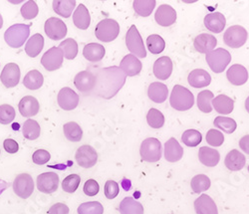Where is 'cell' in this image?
Masks as SVG:
<instances>
[{
  "mask_svg": "<svg viewBox=\"0 0 249 214\" xmlns=\"http://www.w3.org/2000/svg\"><path fill=\"white\" fill-rule=\"evenodd\" d=\"M95 77V94L104 99H111L117 95L126 83L127 78L126 74L117 66L100 69Z\"/></svg>",
  "mask_w": 249,
  "mask_h": 214,
  "instance_id": "obj_1",
  "label": "cell"
},
{
  "mask_svg": "<svg viewBox=\"0 0 249 214\" xmlns=\"http://www.w3.org/2000/svg\"><path fill=\"white\" fill-rule=\"evenodd\" d=\"M170 103L173 108L178 111H188L195 104V97L188 88L176 85L171 94Z\"/></svg>",
  "mask_w": 249,
  "mask_h": 214,
  "instance_id": "obj_2",
  "label": "cell"
},
{
  "mask_svg": "<svg viewBox=\"0 0 249 214\" xmlns=\"http://www.w3.org/2000/svg\"><path fill=\"white\" fill-rule=\"evenodd\" d=\"M30 34V25L14 24L10 26L4 33V39L7 44L12 48H20L23 46Z\"/></svg>",
  "mask_w": 249,
  "mask_h": 214,
  "instance_id": "obj_3",
  "label": "cell"
},
{
  "mask_svg": "<svg viewBox=\"0 0 249 214\" xmlns=\"http://www.w3.org/2000/svg\"><path fill=\"white\" fill-rule=\"evenodd\" d=\"M120 34V25L116 20L103 19L97 24L95 29L96 37L102 42H112Z\"/></svg>",
  "mask_w": 249,
  "mask_h": 214,
  "instance_id": "obj_4",
  "label": "cell"
},
{
  "mask_svg": "<svg viewBox=\"0 0 249 214\" xmlns=\"http://www.w3.org/2000/svg\"><path fill=\"white\" fill-rule=\"evenodd\" d=\"M205 60L214 73H222L231 61V55L227 50L218 48L207 53Z\"/></svg>",
  "mask_w": 249,
  "mask_h": 214,
  "instance_id": "obj_5",
  "label": "cell"
},
{
  "mask_svg": "<svg viewBox=\"0 0 249 214\" xmlns=\"http://www.w3.org/2000/svg\"><path fill=\"white\" fill-rule=\"evenodd\" d=\"M142 160L147 162H157L161 158V143L158 139L149 138L144 140L140 148Z\"/></svg>",
  "mask_w": 249,
  "mask_h": 214,
  "instance_id": "obj_6",
  "label": "cell"
},
{
  "mask_svg": "<svg viewBox=\"0 0 249 214\" xmlns=\"http://www.w3.org/2000/svg\"><path fill=\"white\" fill-rule=\"evenodd\" d=\"M126 44L129 49V51L139 58H146L147 57V51L146 47H144L143 41L142 39V36L140 35L139 30L137 29L136 25H132L130 29L127 32L126 35Z\"/></svg>",
  "mask_w": 249,
  "mask_h": 214,
  "instance_id": "obj_7",
  "label": "cell"
},
{
  "mask_svg": "<svg viewBox=\"0 0 249 214\" xmlns=\"http://www.w3.org/2000/svg\"><path fill=\"white\" fill-rule=\"evenodd\" d=\"M247 31L240 25H233L228 28L223 36V41L227 46L231 48L242 47L247 41Z\"/></svg>",
  "mask_w": 249,
  "mask_h": 214,
  "instance_id": "obj_8",
  "label": "cell"
},
{
  "mask_svg": "<svg viewBox=\"0 0 249 214\" xmlns=\"http://www.w3.org/2000/svg\"><path fill=\"white\" fill-rule=\"evenodd\" d=\"M13 190L15 195L20 198L26 199L34 191V181L30 175L20 174L18 175L13 181Z\"/></svg>",
  "mask_w": 249,
  "mask_h": 214,
  "instance_id": "obj_9",
  "label": "cell"
},
{
  "mask_svg": "<svg viewBox=\"0 0 249 214\" xmlns=\"http://www.w3.org/2000/svg\"><path fill=\"white\" fill-rule=\"evenodd\" d=\"M75 160L77 163L84 168H90L97 163L98 154L96 149L88 144L81 145L75 154Z\"/></svg>",
  "mask_w": 249,
  "mask_h": 214,
  "instance_id": "obj_10",
  "label": "cell"
},
{
  "mask_svg": "<svg viewBox=\"0 0 249 214\" xmlns=\"http://www.w3.org/2000/svg\"><path fill=\"white\" fill-rule=\"evenodd\" d=\"M44 30L46 35L55 41L63 39L67 35V26L63 20L57 17H50L46 20Z\"/></svg>",
  "mask_w": 249,
  "mask_h": 214,
  "instance_id": "obj_11",
  "label": "cell"
},
{
  "mask_svg": "<svg viewBox=\"0 0 249 214\" xmlns=\"http://www.w3.org/2000/svg\"><path fill=\"white\" fill-rule=\"evenodd\" d=\"M64 55L59 47H52L42 56L41 64L47 71L58 70L63 65Z\"/></svg>",
  "mask_w": 249,
  "mask_h": 214,
  "instance_id": "obj_12",
  "label": "cell"
},
{
  "mask_svg": "<svg viewBox=\"0 0 249 214\" xmlns=\"http://www.w3.org/2000/svg\"><path fill=\"white\" fill-rule=\"evenodd\" d=\"M59 186V176L56 173H44L37 178V188L43 194H53Z\"/></svg>",
  "mask_w": 249,
  "mask_h": 214,
  "instance_id": "obj_13",
  "label": "cell"
},
{
  "mask_svg": "<svg viewBox=\"0 0 249 214\" xmlns=\"http://www.w3.org/2000/svg\"><path fill=\"white\" fill-rule=\"evenodd\" d=\"M79 100L80 99L78 94L69 87L61 89L57 97L58 105L60 106V108L65 111H72L76 109L79 104Z\"/></svg>",
  "mask_w": 249,
  "mask_h": 214,
  "instance_id": "obj_14",
  "label": "cell"
},
{
  "mask_svg": "<svg viewBox=\"0 0 249 214\" xmlns=\"http://www.w3.org/2000/svg\"><path fill=\"white\" fill-rule=\"evenodd\" d=\"M155 19L159 25L162 27H169L176 23L177 12L171 5L162 4L156 11Z\"/></svg>",
  "mask_w": 249,
  "mask_h": 214,
  "instance_id": "obj_15",
  "label": "cell"
},
{
  "mask_svg": "<svg viewBox=\"0 0 249 214\" xmlns=\"http://www.w3.org/2000/svg\"><path fill=\"white\" fill-rule=\"evenodd\" d=\"M2 84L6 88H13L20 81V68L15 63H8L0 75Z\"/></svg>",
  "mask_w": 249,
  "mask_h": 214,
  "instance_id": "obj_16",
  "label": "cell"
},
{
  "mask_svg": "<svg viewBox=\"0 0 249 214\" xmlns=\"http://www.w3.org/2000/svg\"><path fill=\"white\" fill-rule=\"evenodd\" d=\"M74 85L82 93L91 92L95 89L96 77L90 71H82L75 76Z\"/></svg>",
  "mask_w": 249,
  "mask_h": 214,
  "instance_id": "obj_17",
  "label": "cell"
},
{
  "mask_svg": "<svg viewBox=\"0 0 249 214\" xmlns=\"http://www.w3.org/2000/svg\"><path fill=\"white\" fill-rule=\"evenodd\" d=\"M173 61L168 56H162L156 60L154 64V75L160 80H167L173 73Z\"/></svg>",
  "mask_w": 249,
  "mask_h": 214,
  "instance_id": "obj_18",
  "label": "cell"
},
{
  "mask_svg": "<svg viewBox=\"0 0 249 214\" xmlns=\"http://www.w3.org/2000/svg\"><path fill=\"white\" fill-rule=\"evenodd\" d=\"M217 44V40L213 35L201 33L197 35L194 40V46L196 50L201 54H207L212 52Z\"/></svg>",
  "mask_w": 249,
  "mask_h": 214,
  "instance_id": "obj_19",
  "label": "cell"
},
{
  "mask_svg": "<svg viewBox=\"0 0 249 214\" xmlns=\"http://www.w3.org/2000/svg\"><path fill=\"white\" fill-rule=\"evenodd\" d=\"M142 62L133 54L124 56L120 64V69L126 74V76H129V77H134L139 75L142 71Z\"/></svg>",
  "mask_w": 249,
  "mask_h": 214,
  "instance_id": "obj_20",
  "label": "cell"
},
{
  "mask_svg": "<svg viewBox=\"0 0 249 214\" xmlns=\"http://www.w3.org/2000/svg\"><path fill=\"white\" fill-rule=\"evenodd\" d=\"M182 157L183 148L175 138H171L164 143V159L169 162H177Z\"/></svg>",
  "mask_w": 249,
  "mask_h": 214,
  "instance_id": "obj_21",
  "label": "cell"
},
{
  "mask_svg": "<svg viewBox=\"0 0 249 214\" xmlns=\"http://www.w3.org/2000/svg\"><path fill=\"white\" fill-rule=\"evenodd\" d=\"M226 25V19L220 12H213L204 17V26L213 33H220Z\"/></svg>",
  "mask_w": 249,
  "mask_h": 214,
  "instance_id": "obj_22",
  "label": "cell"
},
{
  "mask_svg": "<svg viewBox=\"0 0 249 214\" xmlns=\"http://www.w3.org/2000/svg\"><path fill=\"white\" fill-rule=\"evenodd\" d=\"M195 210L196 214H218L214 200L207 195H201L196 198L195 201Z\"/></svg>",
  "mask_w": 249,
  "mask_h": 214,
  "instance_id": "obj_23",
  "label": "cell"
},
{
  "mask_svg": "<svg viewBox=\"0 0 249 214\" xmlns=\"http://www.w3.org/2000/svg\"><path fill=\"white\" fill-rule=\"evenodd\" d=\"M18 109L20 114L25 118L36 116L39 113L40 106L36 98L32 96H26L19 102Z\"/></svg>",
  "mask_w": 249,
  "mask_h": 214,
  "instance_id": "obj_24",
  "label": "cell"
},
{
  "mask_svg": "<svg viewBox=\"0 0 249 214\" xmlns=\"http://www.w3.org/2000/svg\"><path fill=\"white\" fill-rule=\"evenodd\" d=\"M227 79L234 86H242L248 80V72L240 64H234L226 73Z\"/></svg>",
  "mask_w": 249,
  "mask_h": 214,
  "instance_id": "obj_25",
  "label": "cell"
},
{
  "mask_svg": "<svg viewBox=\"0 0 249 214\" xmlns=\"http://www.w3.org/2000/svg\"><path fill=\"white\" fill-rule=\"evenodd\" d=\"M198 159L203 165L213 167L218 164L220 160V155L215 148L201 146L198 151Z\"/></svg>",
  "mask_w": 249,
  "mask_h": 214,
  "instance_id": "obj_26",
  "label": "cell"
},
{
  "mask_svg": "<svg viewBox=\"0 0 249 214\" xmlns=\"http://www.w3.org/2000/svg\"><path fill=\"white\" fill-rule=\"evenodd\" d=\"M188 82L194 88H203L212 83V77L209 72L203 69H196L190 73Z\"/></svg>",
  "mask_w": 249,
  "mask_h": 214,
  "instance_id": "obj_27",
  "label": "cell"
},
{
  "mask_svg": "<svg viewBox=\"0 0 249 214\" xmlns=\"http://www.w3.org/2000/svg\"><path fill=\"white\" fill-rule=\"evenodd\" d=\"M73 22L75 26L81 30L89 28L91 23V16L84 4H80L73 14Z\"/></svg>",
  "mask_w": 249,
  "mask_h": 214,
  "instance_id": "obj_28",
  "label": "cell"
},
{
  "mask_svg": "<svg viewBox=\"0 0 249 214\" xmlns=\"http://www.w3.org/2000/svg\"><path fill=\"white\" fill-rule=\"evenodd\" d=\"M246 162V159L243 154H241L237 149H232L230 153L227 154L224 164L225 166L231 170V171H238L241 170Z\"/></svg>",
  "mask_w": 249,
  "mask_h": 214,
  "instance_id": "obj_29",
  "label": "cell"
},
{
  "mask_svg": "<svg viewBox=\"0 0 249 214\" xmlns=\"http://www.w3.org/2000/svg\"><path fill=\"white\" fill-rule=\"evenodd\" d=\"M148 94H149L150 99L153 102H155L157 104H160L168 99L169 89L167 86L162 83L154 82L149 86Z\"/></svg>",
  "mask_w": 249,
  "mask_h": 214,
  "instance_id": "obj_30",
  "label": "cell"
},
{
  "mask_svg": "<svg viewBox=\"0 0 249 214\" xmlns=\"http://www.w3.org/2000/svg\"><path fill=\"white\" fill-rule=\"evenodd\" d=\"M213 108L220 115H228L234 109V101L226 95H218L213 100Z\"/></svg>",
  "mask_w": 249,
  "mask_h": 214,
  "instance_id": "obj_31",
  "label": "cell"
},
{
  "mask_svg": "<svg viewBox=\"0 0 249 214\" xmlns=\"http://www.w3.org/2000/svg\"><path fill=\"white\" fill-rule=\"evenodd\" d=\"M106 54V49L103 45L98 43H89L84 49H83V55L90 62H99Z\"/></svg>",
  "mask_w": 249,
  "mask_h": 214,
  "instance_id": "obj_32",
  "label": "cell"
},
{
  "mask_svg": "<svg viewBox=\"0 0 249 214\" xmlns=\"http://www.w3.org/2000/svg\"><path fill=\"white\" fill-rule=\"evenodd\" d=\"M43 47H44L43 36L39 33H36L32 35V37L26 43L25 52L29 57L35 58L40 54L41 51H42Z\"/></svg>",
  "mask_w": 249,
  "mask_h": 214,
  "instance_id": "obj_33",
  "label": "cell"
},
{
  "mask_svg": "<svg viewBox=\"0 0 249 214\" xmlns=\"http://www.w3.org/2000/svg\"><path fill=\"white\" fill-rule=\"evenodd\" d=\"M121 214H143L142 205L133 197H124L119 206Z\"/></svg>",
  "mask_w": 249,
  "mask_h": 214,
  "instance_id": "obj_34",
  "label": "cell"
},
{
  "mask_svg": "<svg viewBox=\"0 0 249 214\" xmlns=\"http://www.w3.org/2000/svg\"><path fill=\"white\" fill-rule=\"evenodd\" d=\"M44 83L43 75L41 74L38 70H32L26 74V76L23 79V85L29 90H38Z\"/></svg>",
  "mask_w": 249,
  "mask_h": 214,
  "instance_id": "obj_35",
  "label": "cell"
},
{
  "mask_svg": "<svg viewBox=\"0 0 249 214\" xmlns=\"http://www.w3.org/2000/svg\"><path fill=\"white\" fill-rule=\"evenodd\" d=\"M76 6L75 0H55L53 1V9L60 16L69 18Z\"/></svg>",
  "mask_w": 249,
  "mask_h": 214,
  "instance_id": "obj_36",
  "label": "cell"
},
{
  "mask_svg": "<svg viewBox=\"0 0 249 214\" xmlns=\"http://www.w3.org/2000/svg\"><path fill=\"white\" fill-rule=\"evenodd\" d=\"M63 131L66 139L70 142H80L83 137V130L82 127L75 122L66 123L63 125Z\"/></svg>",
  "mask_w": 249,
  "mask_h": 214,
  "instance_id": "obj_37",
  "label": "cell"
},
{
  "mask_svg": "<svg viewBox=\"0 0 249 214\" xmlns=\"http://www.w3.org/2000/svg\"><path fill=\"white\" fill-rule=\"evenodd\" d=\"M156 3L157 2L155 0H135L133 2V6L138 15L148 17L155 9Z\"/></svg>",
  "mask_w": 249,
  "mask_h": 214,
  "instance_id": "obj_38",
  "label": "cell"
},
{
  "mask_svg": "<svg viewBox=\"0 0 249 214\" xmlns=\"http://www.w3.org/2000/svg\"><path fill=\"white\" fill-rule=\"evenodd\" d=\"M214 99L213 93L212 91H201L197 96V107L202 113L209 114L213 111L212 101Z\"/></svg>",
  "mask_w": 249,
  "mask_h": 214,
  "instance_id": "obj_39",
  "label": "cell"
},
{
  "mask_svg": "<svg viewBox=\"0 0 249 214\" xmlns=\"http://www.w3.org/2000/svg\"><path fill=\"white\" fill-rule=\"evenodd\" d=\"M22 133H23L24 138L29 141L37 140L41 134L40 125L35 120L28 119L23 125Z\"/></svg>",
  "mask_w": 249,
  "mask_h": 214,
  "instance_id": "obj_40",
  "label": "cell"
},
{
  "mask_svg": "<svg viewBox=\"0 0 249 214\" xmlns=\"http://www.w3.org/2000/svg\"><path fill=\"white\" fill-rule=\"evenodd\" d=\"M59 48L61 49L62 53H63L64 57L68 60L75 59L78 54V43L72 38H67L64 41H62L60 43Z\"/></svg>",
  "mask_w": 249,
  "mask_h": 214,
  "instance_id": "obj_41",
  "label": "cell"
},
{
  "mask_svg": "<svg viewBox=\"0 0 249 214\" xmlns=\"http://www.w3.org/2000/svg\"><path fill=\"white\" fill-rule=\"evenodd\" d=\"M191 187L195 194H201L211 187V179L205 175H197L193 178Z\"/></svg>",
  "mask_w": 249,
  "mask_h": 214,
  "instance_id": "obj_42",
  "label": "cell"
},
{
  "mask_svg": "<svg viewBox=\"0 0 249 214\" xmlns=\"http://www.w3.org/2000/svg\"><path fill=\"white\" fill-rule=\"evenodd\" d=\"M213 125L219 128V130L223 131L226 134H232L234 133V131L236 130L237 127V124L236 122L231 119V118H227V117H222L219 116L217 118H215Z\"/></svg>",
  "mask_w": 249,
  "mask_h": 214,
  "instance_id": "obj_43",
  "label": "cell"
},
{
  "mask_svg": "<svg viewBox=\"0 0 249 214\" xmlns=\"http://www.w3.org/2000/svg\"><path fill=\"white\" fill-rule=\"evenodd\" d=\"M148 49L152 54H160L165 48L164 40L158 34L150 35L147 39Z\"/></svg>",
  "mask_w": 249,
  "mask_h": 214,
  "instance_id": "obj_44",
  "label": "cell"
},
{
  "mask_svg": "<svg viewBox=\"0 0 249 214\" xmlns=\"http://www.w3.org/2000/svg\"><path fill=\"white\" fill-rule=\"evenodd\" d=\"M182 143L191 147L197 146L202 141V135L196 130H186L181 136Z\"/></svg>",
  "mask_w": 249,
  "mask_h": 214,
  "instance_id": "obj_45",
  "label": "cell"
},
{
  "mask_svg": "<svg viewBox=\"0 0 249 214\" xmlns=\"http://www.w3.org/2000/svg\"><path fill=\"white\" fill-rule=\"evenodd\" d=\"M104 207L98 201H89L80 204L78 214H103Z\"/></svg>",
  "mask_w": 249,
  "mask_h": 214,
  "instance_id": "obj_46",
  "label": "cell"
},
{
  "mask_svg": "<svg viewBox=\"0 0 249 214\" xmlns=\"http://www.w3.org/2000/svg\"><path fill=\"white\" fill-rule=\"evenodd\" d=\"M147 122L153 128H160L164 124V116L157 109H151L147 115Z\"/></svg>",
  "mask_w": 249,
  "mask_h": 214,
  "instance_id": "obj_47",
  "label": "cell"
},
{
  "mask_svg": "<svg viewBox=\"0 0 249 214\" xmlns=\"http://www.w3.org/2000/svg\"><path fill=\"white\" fill-rule=\"evenodd\" d=\"M81 182V178L78 175H70L67 178H64L63 182H62V188L67 194H73L75 192Z\"/></svg>",
  "mask_w": 249,
  "mask_h": 214,
  "instance_id": "obj_48",
  "label": "cell"
},
{
  "mask_svg": "<svg viewBox=\"0 0 249 214\" xmlns=\"http://www.w3.org/2000/svg\"><path fill=\"white\" fill-rule=\"evenodd\" d=\"M15 110L10 105L0 106V124L8 125L15 119Z\"/></svg>",
  "mask_w": 249,
  "mask_h": 214,
  "instance_id": "obj_49",
  "label": "cell"
},
{
  "mask_svg": "<svg viewBox=\"0 0 249 214\" xmlns=\"http://www.w3.org/2000/svg\"><path fill=\"white\" fill-rule=\"evenodd\" d=\"M39 12V8L38 5L36 4L35 1H27L26 3H24V5L21 7V15L23 16L24 19L27 20H31L34 19Z\"/></svg>",
  "mask_w": 249,
  "mask_h": 214,
  "instance_id": "obj_50",
  "label": "cell"
},
{
  "mask_svg": "<svg viewBox=\"0 0 249 214\" xmlns=\"http://www.w3.org/2000/svg\"><path fill=\"white\" fill-rule=\"evenodd\" d=\"M206 142L212 146H220L224 142L223 134L214 128H211L206 134Z\"/></svg>",
  "mask_w": 249,
  "mask_h": 214,
  "instance_id": "obj_51",
  "label": "cell"
},
{
  "mask_svg": "<svg viewBox=\"0 0 249 214\" xmlns=\"http://www.w3.org/2000/svg\"><path fill=\"white\" fill-rule=\"evenodd\" d=\"M51 159V155L48 151H45V149H37L36 152L32 155V160L35 164L38 165H42L47 163Z\"/></svg>",
  "mask_w": 249,
  "mask_h": 214,
  "instance_id": "obj_52",
  "label": "cell"
},
{
  "mask_svg": "<svg viewBox=\"0 0 249 214\" xmlns=\"http://www.w3.org/2000/svg\"><path fill=\"white\" fill-rule=\"evenodd\" d=\"M104 191H105V196L108 199H114L115 197L118 196L120 192L119 184L114 180H107Z\"/></svg>",
  "mask_w": 249,
  "mask_h": 214,
  "instance_id": "obj_53",
  "label": "cell"
},
{
  "mask_svg": "<svg viewBox=\"0 0 249 214\" xmlns=\"http://www.w3.org/2000/svg\"><path fill=\"white\" fill-rule=\"evenodd\" d=\"M83 190H84V194L86 196H95L96 195H98V192L100 190V186H99V183L95 179H89L85 182Z\"/></svg>",
  "mask_w": 249,
  "mask_h": 214,
  "instance_id": "obj_54",
  "label": "cell"
},
{
  "mask_svg": "<svg viewBox=\"0 0 249 214\" xmlns=\"http://www.w3.org/2000/svg\"><path fill=\"white\" fill-rule=\"evenodd\" d=\"M69 213V207L62 202H58L53 204L49 210L48 214H68Z\"/></svg>",
  "mask_w": 249,
  "mask_h": 214,
  "instance_id": "obj_55",
  "label": "cell"
},
{
  "mask_svg": "<svg viewBox=\"0 0 249 214\" xmlns=\"http://www.w3.org/2000/svg\"><path fill=\"white\" fill-rule=\"evenodd\" d=\"M3 146L8 154H16L19 149V145H18L17 142L12 139L5 140L3 143Z\"/></svg>",
  "mask_w": 249,
  "mask_h": 214,
  "instance_id": "obj_56",
  "label": "cell"
},
{
  "mask_svg": "<svg viewBox=\"0 0 249 214\" xmlns=\"http://www.w3.org/2000/svg\"><path fill=\"white\" fill-rule=\"evenodd\" d=\"M239 147L245 154L249 155V135H246L240 139Z\"/></svg>",
  "mask_w": 249,
  "mask_h": 214,
  "instance_id": "obj_57",
  "label": "cell"
},
{
  "mask_svg": "<svg viewBox=\"0 0 249 214\" xmlns=\"http://www.w3.org/2000/svg\"><path fill=\"white\" fill-rule=\"evenodd\" d=\"M245 109L249 113V97L245 100Z\"/></svg>",
  "mask_w": 249,
  "mask_h": 214,
  "instance_id": "obj_58",
  "label": "cell"
},
{
  "mask_svg": "<svg viewBox=\"0 0 249 214\" xmlns=\"http://www.w3.org/2000/svg\"><path fill=\"white\" fill-rule=\"evenodd\" d=\"M2 26H3V19H2L1 14H0V29L2 28Z\"/></svg>",
  "mask_w": 249,
  "mask_h": 214,
  "instance_id": "obj_59",
  "label": "cell"
},
{
  "mask_svg": "<svg viewBox=\"0 0 249 214\" xmlns=\"http://www.w3.org/2000/svg\"><path fill=\"white\" fill-rule=\"evenodd\" d=\"M248 173H249V165H248Z\"/></svg>",
  "mask_w": 249,
  "mask_h": 214,
  "instance_id": "obj_60",
  "label": "cell"
}]
</instances>
